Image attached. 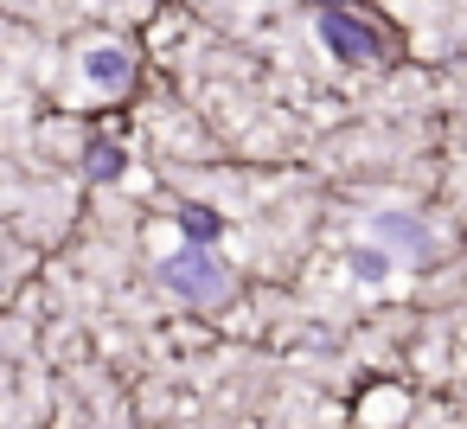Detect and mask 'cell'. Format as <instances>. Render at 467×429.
<instances>
[{
    "instance_id": "6da1fadb",
    "label": "cell",
    "mask_w": 467,
    "mask_h": 429,
    "mask_svg": "<svg viewBox=\"0 0 467 429\" xmlns=\"http://www.w3.org/2000/svg\"><path fill=\"white\" fill-rule=\"evenodd\" d=\"M161 282H167L173 295H186V301H199V308H218V301L231 295V276H224V263L212 256V244H192V250H180V256H167V269H161Z\"/></svg>"
},
{
    "instance_id": "7a4b0ae2",
    "label": "cell",
    "mask_w": 467,
    "mask_h": 429,
    "mask_svg": "<svg viewBox=\"0 0 467 429\" xmlns=\"http://www.w3.org/2000/svg\"><path fill=\"white\" fill-rule=\"evenodd\" d=\"M320 39H327L339 58H358V65H390V33H384V26H371V20H358V14L327 7V14H320Z\"/></svg>"
},
{
    "instance_id": "3957f363",
    "label": "cell",
    "mask_w": 467,
    "mask_h": 429,
    "mask_svg": "<svg viewBox=\"0 0 467 429\" xmlns=\"http://www.w3.org/2000/svg\"><path fill=\"white\" fill-rule=\"evenodd\" d=\"M135 78V58L122 52V46H103V52H90V84L97 90H122Z\"/></svg>"
},
{
    "instance_id": "277c9868",
    "label": "cell",
    "mask_w": 467,
    "mask_h": 429,
    "mask_svg": "<svg viewBox=\"0 0 467 429\" xmlns=\"http://www.w3.org/2000/svg\"><path fill=\"white\" fill-rule=\"evenodd\" d=\"M378 231H384L390 244H410L416 256H429V231H422L416 218H378Z\"/></svg>"
},
{
    "instance_id": "5b68a950",
    "label": "cell",
    "mask_w": 467,
    "mask_h": 429,
    "mask_svg": "<svg viewBox=\"0 0 467 429\" xmlns=\"http://www.w3.org/2000/svg\"><path fill=\"white\" fill-rule=\"evenodd\" d=\"M180 225H186V237H192V244H212V237H218V212H205V205H186V212H180Z\"/></svg>"
},
{
    "instance_id": "8992f818",
    "label": "cell",
    "mask_w": 467,
    "mask_h": 429,
    "mask_svg": "<svg viewBox=\"0 0 467 429\" xmlns=\"http://www.w3.org/2000/svg\"><path fill=\"white\" fill-rule=\"evenodd\" d=\"M352 269H358V282H384V269H390V263H384L378 250H352Z\"/></svg>"
},
{
    "instance_id": "52a82bcc",
    "label": "cell",
    "mask_w": 467,
    "mask_h": 429,
    "mask_svg": "<svg viewBox=\"0 0 467 429\" xmlns=\"http://www.w3.org/2000/svg\"><path fill=\"white\" fill-rule=\"evenodd\" d=\"M90 173H97V180H116V173H122V154H116V148H90Z\"/></svg>"
}]
</instances>
